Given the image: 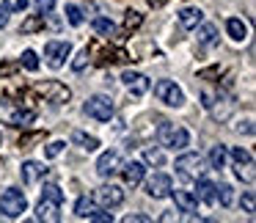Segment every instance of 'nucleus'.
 <instances>
[{
    "label": "nucleus",
    "mask_w": 256,
    "mask_h": 223,
    "mask_svg": "<svg viewBox=\"0 0 256 223\" xmlns=\"http://www.w3.org/2000/svg\"><path fill=\"white\" fill-rule=\"evenodd\" d=\"M174 201H176V210L179 212H188V215H198V198H196V193H190V190H171Z\"/></svg>",
    "instance_id": "nucleus-12"
},
{
    "label": "nucleus",
    "mask_w": 256,
    "mask_h": 223,
    "mask_svg": "<svg viewBox=\"0 0 256 223\" xmlns=\"http://www.w3.org/2000/svg\"><path fill=\"white\" fill-rule=\"evenodd\" d=\"M237 132L240 135H254V122H250V118H248V122H242V124H237Z\"/></svg>",
    "instance_id": "nucleus-48"
},
{
    "label": "nucleus",
    "mask_w": 256,
    "mask_h": 223,
    "mask_svg": "<svg viewBox=\"0 0 256 223\" xmlns=\"http://www.w3.org/2000/svg\"><path fill=\"white\" fill-rule=\"evenodd\" d=\"M83 113H86V116H91V118H96V122H110L113 113H116V108H113L110 96L94 94V96H88V100H86Z\"/></svg>",
    "instance_id": "nucleus-4"
},
{
    "label": "nucleus",
    "mask_w": 256,
    "mask_h": 223,
    "mask_svg": "<svg viewBox=\"0 0 256 223\" xmlns=\"http://www.w3.org/2000/svg\"><path fill=\"white\" fill-rule=\"evenodd\" d=\"M198 42L204 47H215L218 44V28H215V25H210V22L201 25V28H198Z\"/></svg>",
    "instance_id": "nucleus-23"
},
{
    "label": "nucleus",
    "mask_w": 256,
    "mask_h": 223,
    "mask_svg": "<svg viewBox=\"0 0 256 223\" xmlns=\"http://www.w3.org/2000/svg\"><path fill=\"white\" fill-rule=\"evenodd\" d=\"M6 6L12 8V12H25V8H28V0H6Z\"/></svg>",
    "instance_id": "nucleus-45"
},
{
    "label": "nucleus",
    "mask_w": 256,
    "mask_h": 223,
    "mask_svg": "<svg viewBox=\"0 0 256 223\" xmlns=\"http://www.w3.org/2000/svg\"><path fill=\"white\" fill-rule=\"evenodd\" d=\"M66 20H69V25H74V28L83 25V12H80V6H72V3H69L66 6Z\"/></svg>",
    "instance_id": "nucleus-33"
},
{
    "label": "nucleus",
    "mask_w": 256,
    "mask_h": 223,
    "mask_svg": "<svg viewBox=\"0 0 256 223\" xmlns=\"http://www.w3.org/2000/svg\"><path fill=\"white\" fill-rule=\"evenodd\" d=\"M188 144H190V132H188V130H184V127H174L171 138H168V149L182 152V149H188Z\"/></svg>",
    "instance_id": "nucleus-18"
},
{
    "label": "nucleus",
    "mask_w": 256,
    "mask_h": 223,
    "mask_svg": "<svg viewBox=\"0 0 256 223\" xmlns=\"http://www.w3.org/2000/svg\"><path fill=\"white\" fill-rule=\"evenodd\" d=\"M212 78H220V66H210L204 72H198V80H212Z\"/></svg>",
    "instance_id": "nucleus-44"
},
{
    "label": "nucleus",
    "mask_w": 256,
    "mask_h": 223,
    "mask_svg": "<svg viewBox=\"0 0 256 223\" xmlns=\"http://www.w3.org/2000/svg\"><path fill=\"white\" fill-rule=\"evenodd\" d=\"M122 176H124V182L127 184H140L144 182V174H146V168H144V162H135V160H130V162H122Z\"/></svg>",
    "instance_id": "nucleus-15"
},
{
    "label": "nucleus",
    "mask_w": 256,
    "mask_h": 223,
    "mask_svg": "<svg viewBox=\"0 0 256 223\" xmlns=\"http://www.w3.org/2000/svg\"><path fill=\"white\" fill-rule=\"evenodd\" d=\"M69 52H72V44L69 42H47L44 44V58L50 69H61L66 64Z\"/></svg>",
    "instance_id": "nucleus-7"
},
{
    "label": "nucleus",
    "mask_w": 256,
    "mask_h": 223,
    "mask_svg": "<svg viewBox=\"0 0 256 223\" xmlns=\"http://www.w3.org/2000/svg\"><path fill=\"white\" fill-rule=\"evenodd\" d=\"M94 210H96V201L88 198V196H80L78 204H74V215H78V218H88Z\"/></svg>",
    "instance_id": "nucleus-25"
},
{
    "label": "nucleus",
    "mask_w": 256,
    "mask_h": 223,
    "mask_svg": "<svg viewBox=\"0 0 256 223\" xmlns=\"http://www.w3.org/2000/svg\"><path fill=\"white\" fill-rule=\"evenodd\" d=\"M124 220H127V223H149L152 218H149V215H140V212H135V215H127Z\"/></svg>",
    "instance_id": "nucleus-47"
},
{
    "label": "nucleus",
    "mask_w": 256,
    "mask_h": 223,
    "mask_svg": "<svg viewBox=\"0 0 256 223\" xmlns=\"http://www.w3.org/2000/svg\"><path fill=\"white\" fill-rule=\"evenodd\" d=\"M144 160L152 162V166H162V162H166V157H162V152L157 149V146H154V149H152V146H146V149H144Z\"/></svg>",
    "instance_id": "nucleus-31"
},
{
    "label": "nucleus",
    "mask_w": 256,
    "mask_h": 223,
    "mask_svg": "<svg viewBox=\"0 0 256 223\" xmlns=\"http://www.w3.org/2000/svg\"><path fill=\"white\" fill-rule=\"evenodd\" d=\"M94 30H96L100 36H105V39H110V36L116 34V25H113L108 17H96V20H94Z\"/></svg>",
    "instance_id": "nucleus-27"
},
{
    "label": "nucleus",
    "mask_w": 256,
    "mask_h": 223,
    "mask_svg": "<svg viewBox=\"0 0 256 223\" xmlns=\"http://www.w3.org/2000/svg\"><path fill=\"white\" fill-rule=\"evenodd\" d=\"M44 174H47V168L42 162H36V160L22 162V182L25 184H36L39 179H44Z\"/></svg>",
    "instance_id": "nucleus-16"
},
{
    "label": "nucleus",
    "mask_w": 256,
    "mask_h": 223,
    "mask_svg": "<svg viewBox=\"0 0 256 223\" xmlns=\"http://www.w3.org/2000/svg\"><path fill=\"white\" fill-rule=\"evenodd\" d=\"M201 20H204V12H201V8H182V12H179V25L188 28V30L198 28Z\"/></svg>",
    "instance_id": "nucleus-17"
},
{
    "label": "nucleus",
    "mask_w": 256,
    "mask_h": 223,
    "mask_svg": "<svg viewBox=\"0 0 256 223\" xmlns=\"http://www.w3.org/2000/svg\"><path fill=\"white\" fill-rule=\"evenodd\" d=\"M64 149H66V144H64V140H52V144H47V149H44V157H50V160H52V157H58Z\"/></svg>",
    "instance_id": "nucleus-39"
},
{
    "label": "nucleus",
    "mask_w": 256,
    "mask_h": 223,
    "mask_svg": "<svg viewBox=\"0 0 256 223\" xmlns=\"http://www.w3.org/2000/svg\"><path fill=\"white\" fill-rule=\"evenodd\" d=\"M171 176L168 174H154V176L146 182V193L152 196V198H166V196H171Z\"/></svg>",
    "instance_id": "nucleus-11"
},
{
    "label": "nucleus",
    "mask_w": 256,
    "mask_h": 223,
    "mask_svg": "<svg viewBox=\"0 0 256 223\" xmlns=\"http://www.w3.org/2000/svg\"><path fill=\"white\" fill-rule=\"evenodd\" d=\"M94 201L102 206H118L124 201V190L118 184H102L94 190Z\"/></svg>",
    "instance_id": "nucleus-9"
},
{
    "label": "nucleus",
    "mask_w": 256,
    "mask_h": 223,
    "mask_svg": "<svg viewBox=\"0 0 256 223\" xmlns=\"http://www.w3.org/2000/svg\"><path fill=\"white\" fill-rule=\"evenodd\" d=\"M36 8H39V14H50L52 8H56V0H36Z\"/></svg>",
    "instance_id": "nucleus-42"
},
{
    "label": "nucleus",
    "mask_w": 256,
    "mask_h": 223,
    "mask_svg": "<svg viewBox=\"0 0 256 223\" xmlns=\"http://www.w3.org/2000/svg\"><path fill=\"white\" fill-rule=\"evenodd\" d=\"M36 122V113L34 110H17L12 116V124L14 127H28V124H34Z\"/></svg>",
    "instance_id": "nucleus-29"
},
{
    "label": "nucleus",
    "mask_w": 256,
    "mask_h": 223,
    "mask_svg": "<svg viewBox=\"0 0 256 223\" xmlns=\"http://www.w3.org/2000/svg\"><path fill=\"white\" fill-rule=\"evenodd\" d=\"M171 132H174V124H171V122H160V127H157V140H160L162 146H168Z\"/></svg>",
    "instance_id": "nucleus-34"
},
{
    "label": "nucleus",
    "mask_w": 256,
    "mask_h": 223,
    "mask_svg": "<svg viewBox=\"0 0 256 223\" xmlns=\"http://www.w3.org/2000/svg\"><path fill=\"white\" fill-rule=\"evenodd\" d=\"M88 220H96V223H113V215L110 212H105V210H94L88 215Z\"/></svg>",
    "instance_id": "nucleus-41"
},
{
    "label": "nucleus",
    "mask_w": 256,
    "mask_h": 223,
    "mask_svg": "<svg viewBox=\"0 0 256 223\" xmlns=\"http://www.w3.org/2000/svg\"><path fill=\"white\" fill-rule=\"evenodd\" d=\"M118 168H122V154H118V152H105V154L96 160V174H100L102 179H110L113 174H118Z\"/></svg>",
    "instance_id": "nucleus-10"
},
{
    "label": "nucleus",
    "mask_w": 256,
    "mask_h": 223,
    "mask_svg": "<svg viewBox=\"0 0 256 223\" xmlns=\"http://www.w3.org/2000/svg\"><path fill=\"white\" fill-rule=\"evenodd\" d=\"M154 96L160 102H166V105H171V108L184 105V94L174 80H160V83H154Z\"/></svg>",
    "instance_id": "nucleus-6"
},
{
    "label": "nucleus",
    "mask_w": 256,
    "mask_h": 223,
    "mask_svg": "<svg viewBox=\"0 0 256 223\" xmlns=\"http://www.w3.org/2000/svg\"><path fill=\"white\" fill-rule=\"evenodd\" d=\"M226 30H228V36H232L234 42H242L245 36H248V28H245L242 20H237V17H228L226 20Z\"/></svg>",
    "instance_id": "nucleus-22"
},
{
    "label": "nucleus",
    "mask_w": 256,
    "mask_h": 223,
    "mask_svg": "<svg viewBox=\"0 0 256 223\" xmlns=\"http://www.w3.org/2000/svg\"><path fill=\"white\" fill-rule=\"evenodd\" d=\"M86 64H88V50H80L78 56L72 58V69H74V72H83Z\"/></svg>",
    "instance_id": "nucleus-37"
},
{
    "label": "nucleus",
    "mask_w": 256,
    "mask_h": 223,
    "mask_svg": "<svg viewBox=\"0 0 256 223\" xmlns=\"http://www.w3.org/2000/svg\"><path fill=\"white\" fill-rule=\"evenodd\" d=\"M234 108H237V102H234V96H228V94H215L212 96V105L206 108V110L212 113V118L215 122H228L232 118V113H234Z\"/></svg>",
    "instance_id": "nucleus-8"
},
{
    "label": "nucleus",
    "mask_w": 256,
    "mask_h": 223,
    "mask_svg": "<svg viewBox=\"0 0 256 223\" xmlns=\"http://www.w3.org/2000/svg\"><path fill=\"white\" fill-rule=\"evenodd\" d=\"M226 160H228L226 146H212V152H210V166L215 168V171H220V168H226Z\"/></svg>",
    "instance_id": "nucleus-24"
},
{
    "label": "nucleus",
    "mask_w": 256,
    "mask_h": 223,
    "mask_svg": "<svg viewBox=\"0 0 256 223\" xmlns=\"http://www.w3.org/2000/svg\"><path fill=\"white\" fill-rule=\"evenodd\" d=\"M88 50V58H94V64H100V66H108V64H127L130 61V52L124 50V47H110V44H100V42H94L91 47H86Z\"/></svg>",
    "instance_id": "nucleus-1"
},
{
    "label": "nucleus",
    "mask_w": 256,
    "mask_h": 223,
    "mask_svg": "<svg viewBox=\"0 0 256 223\" xmlns=\"http://www.w3.org/2000/svg\"><path fill=\"white\" fill-rule=\"evenodd\" d=\"M8 17H12V8L6 6V0L0 3V28H6L8 25Z\"/></svg>",
    "instance_id": "nucleus-43"
},
{
    "label": "nucleus",
    "mask_w": 256,
    "mask_h": 223,
    "mask_svg": "<svg viewBox=\"0 0 256 223\" xmlns=\"http://www.w3.org/2000/svg\"><path fill=\"white\" fill-rule=\"evenodd\" d=\"M237 176L245 182H254V160L250 162H237Z\"/></svg>",
    "instance_id": "nucleus-35"
},
{
    "label": "nucleus",
    "mask_w": 256,
    "mask_h": 223,
    "mask_svg": "<svg viewBox=\"0 0 256 223\" xmlns=\"http://www.w3.org/2000/svg\"><path fill=\"white\" fill-rule=\"evenodd\" d=\"M215 198H220V204H223V206L232 204V198H234L232 184H215Z\"/></svg>",
    "instance_id": "nucleus-30"
},
{
    "label": "nucleus",
    "mask_w": 256,
    "mask_h": 223,
    "mask_svg": "<svg viewBox=\"0 0 256 223\" xmlns=\"http://www.w3.org/2000/svg\"><path fill=\"white\" fill-rule=\"evenodd\" d=\"M58 210H61V204H58V201H52V198H47V196H42L39 206H36V220H50V223H58V220H61Z\"/></svg>",
    "instance_id": "nucleus-14"
},
{
    "label": "nucleus",
    "mask_w": 256,
    "mask_h": 223,
    "mask_svg": "<svg viewBox=\"0 0 256 223\" xmlns=\"http://www.w3.org/2000/svg\"><path fill=\"white\" fill-rule=\"evenodd\" d=\"M44 138H47L44 130H36V132H25L22 138H20V146H22V149H30L34 144H42Z\"/></svg>",
    "instance_id": "nucleus-28"
},
{
    "label": "nucleus",
    "mask_w": 256,
    "mask_h": 223,
    "mask_svg": "<svg viewBox=\"0 0 256 223\" xmlns=\"http://www.w3.org/2000/svg\"><path fill=\"white\" fill-rule=\"evenodd\" d=\"M25 210H28V198L22 190L8 188L6 193H0V215L3 218H20Z\"/></svg>",
    "instance_id": "nucleus-2"
},
{
    "label": "nucleus",
    "mask_w": 256,
    "mask_h": 223,
    "mask_svg": "<svg viewBox=\"0 0 256 223\" xmlns=\"http://www.w3.org/2000/svg\"><path fill=\"white\" fill-rule=\"evenodd\" d=\"M36 94L44 96V100L52 102V105H64V102H69L72 91H69L66 86L61 83V80H44V83L36 86Z\"/></svg>",
    "instance_id": "nucleus-5"
},
{
    "label": "nucleus",
    "mask_w": 256,
    "mask_h": 223,
    "mask_svg": "<svg viewBox=\"0 0 256 223\" xmlns=\"http://www.w3.org/2000/svg\"><path fill=\"white\" fill-rule=\"evenodd\" d=\"M122 83L130 88V94L132 96H144L146 91H149V78L140 72H124L122 74Z\"/></svg>",
    "instance_id": "nucleus-13"
},
{
    "label": "nucleus",
    "mask_w": 256,
    "mask_h": 223,
    "mask_svg": "<svg viewBox=\"0 0 256 223\" xmlns=\"http://www.w3.org/2000/svg\"><path fill=\"white\" fill-rule=\"evenodd\" d=\"M44 28V14H34V17H28L22 22V28H20V34H36V30Z\"/></svg>",
    "instance_id": "nucleus-26"
},
{
    "label": "nucleus",
    "mask_w": 256,
    "mask_h": 223,
    "mask_svg": "<svg viewBox=\"0 0 256 223\" xmlns=\"http://www.w3.org/2000/svg\"><path fill=\"white\" fill-rule=\"evenodd\" d=\"M72 144H74V146H80V149H86V152H94V149H100V140H96L94 135H86V132H80V130H74V132H72Z\"/></svg>",
    "instance_id": "nucleus-21"
},
{
    "label": "nucleus",
    "mask_w": 256,
    "mask_h": 223,
    "mask_svg": "<svg viewBox=\"0 0 256 223\" xmlns=\"http://www.w3.org/2000/svg\"><path fill=\"white\" fill-rule=\"evenodd\" d=\"M140 25H144V14H140V12H127V14H124V30H122L118 39H127V36L132 34L135 28H140Z\"/></svg>",
    "instance_id": "nucleus-20"
},
{
    "label": "nucleus",
    "mask_w": 256,
    "mask_h": 223,
    "mask_svg": "<svg viewBox=\"0 0 256 223\" xmlns=\"http://www.w3.org/2000/svg\"><path fill=\"white\" fill-rule=\"evenodd\" d=\"M232 160H234V162H250V160H254V154H250L248 149H240V146H234V149H232Z\"/></svg>",
    "instance_id": "nucleus-40"
},
{
    "label": "nucleus",
    "mask_w": 256,
    "mask_h": 223,
    "mask_svg": "<svg viewBox=\"0 0 256 223\" xmlns=\"http://www.w3.org/2000/svg\"><path fill=\"white\" fill-rule=\"evenodd\" d=\"M20 64H22V66L28 69V72H36V69H39V58H36V52H34V50H25V52H22V58H20Z\"/></svg>",
    "instance_id": "nucleus-32"
},
{
    "label": "nucleus",
    "mask_w": 256,
    "mask_h": 223,
    "mask_svg": "<svg viewBox=\"0 0 256 223\" xmlns=\"http://www.w3.org/2000/svg\"><path fill=\"white\" fill-rule=\"evenodd\" d=\"M198 182V190H196V198H201L204 204H215V184L210 182V179H204V176H198L196 179Z\"/></svg>",
    "instance_id": "nucleus-19"
},
{
    "label": "nucleus",
    "mask_w": 256,
    "mask_h": 223,
    "mask_svg": "<svg viewBox=\"0 0 256 223\" xmlns=\"http://www.w3.org/2000/svg\"><path fill=\"white\" fill-rule=\"evenodd\" d=\"M242 210L248 212V215H254V212H256V196H254V190H245V196H242Z\"/></svg>",
    "instance_id": "nucleus-38"
},
{
    "label": "nucleus",
    "mask_w": 256,
    "mask_h": 223,
    "mask_svg": "<svg viewBox=\"0 0 256 223\" xmlns=\"http://www.w3.org/2000/svg\"><path fill=\"white\" fill-rule=\"evenodd\" d=\"M176 174L184 182H196L198 176H204V160H201L196 152H184L182 157H176Z\"/></svg>",
    "instance_id": "nucleus-3"
},
{
    "label": "nucleus",
    "mask_w": 256,
    "mask_h": 223,
    "mask_svg": "<svg viewBox=\"0 0 256 223\" xmlns=\"http://www.w3.org/2000/svg\"><path fill=\"white\" fill-rule=\"evenodd\" d=\"M146 3H149V6H154V8H160L162 3H166V0H146Z\"/></svg>",
    "instance_id": "nucleus-49"
},
{
    "label": "nucleus",
    "mask_w": 256,
    "mask_h": 223,
    "mask_svg": "<svg viewBox=\"0 0 256 223\" xmlns=\"http://www.w3.org/2000/svg\"><path fill=\"white\" fill-rule=\"evenodd\" d=\"M17 72V64H0V78H12Z\"/></svg>",
    "instance_id": "nucleus-46"
},
{
    "label": "nucleus",
    "mask_w": 256,
    "mask_h": 223,
    "mask_svg": "<svg viewBox=\"0 0 256 223\" xmlns=\"http://www.w3.org/2000/svg\"><path fill=\"white\" fill-rule=\"evenodd\" d=\"M42 196H47V198H52V201H58V204H64V190L58 188V184H44Z\"/></svg>",
    "instance_id": "nucleus-36"
}]
</instances>
